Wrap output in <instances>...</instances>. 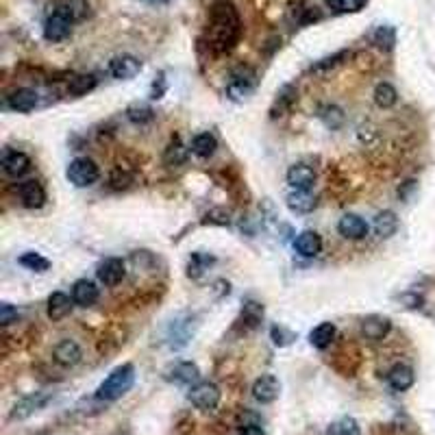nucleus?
<instances>
[{
  "mask_svg": "<svg viewBox=\"0 0 435 435\" xmlns=\"http://www.w3.org/2000/svg\"><path fill=\"white\" fill-rule=\"evenodd\" d=\"M240 37V16L227 0H220L209 11V44L216 53H227Z\"/></svg>",
  "mask_w": 435,
  "mask_h": 435,
  "instance_id": "obj_1",
  "label": "nucleus"
},
{
  "mask_svg": "<svg viewBox=\"0 0 435 435\" xmlns=\"http://www.w3.org/2000/svg\"><path fill=\"white\" fill-rule=\"evenodd\" d=\"M133 383H135V368L131 364H124V366L116 368L101 385H98L96 401L114 403V401L122 399V396L133 388Z\"/></svg>",
  "mask_w": 435,
  "mask_h": 435,
  "instance_id": "obj_2",
  "label": "nucleus"
},
{
  "mask_svg": "<svg viewBox=\"0 0 435 435\" xmlns=\"http://www.w3.org/2000/svg\"><path fill=\"white\" fill-rule=\"evenodd\" d=\"M72 22H74V9L70 5H61L57 7L48 20L44 22V37L48 42H61L66 40L72 31Z\"/></svg>",
  "mask_w": 435,
  "mask_h": 435,
  "instance_id": "obj_3",
  "label": "nucleus"
},
{
  "mask_svg": "<svg viewBox=\"0 0 435 435\" xmlns=\"http://www.w3.org/2000/svg\"><path fill=\"white\" fill-rule=\"evenodd\" d=\"M66 177L72 185H77V188H90V185H94L98 181V177H101V170H98V166L92 159L77 157L70 161Z\"/></svg>",
  "mask_w": 435,
  "mask_h": 435,
  "instance_id": "obj_4",
  "label": "nucleus"
},
{
  "mask_svg": "<svg viewBox=\"0 0 435 435\" xmlns=\"http://www.w3.org/2000/svg\"><path fill=\"white\" fill-rule=\"evenodd\" d=\"M188 399L196 409H201V412H214V409L220 405V388L216 383L198 381L196 385L190 388Z\"/></svg>",
  "mask_w": 435,
  "mask_h": 435,
  "instance_id": "obj_5",
  "label": "nucleus"
},
{
  "mask_svg": "<svg viewBox=\"0 0 435 435\" xmlns=\"http://www.w3.org/2000/svg\"><path fill=\"white\" fill-rule=\"evenodd\" d=\"M53 401V392H33L22 396V399L11 409V420H27L33 414H37L40 409H44L48 403Z\"/></svg>",
  "mask_w": 435,
  "mask_h": 435,
  "instance_id": "obj_6",
  "label": "nucleus"
},
{
  "mask_svg": "<svg viewBox=\"0 0 435 435\" xmlns=\"http://www.w3.org/2000/svg\"><path fill=\"white\" fill-rule=\"evenodd\" d=\"M255 85H257L255 72L248 70V68H242V70H238L231 77L227 92H229V96L233 98V101H242V98H246L248 94L255 90Z\"/></svg>",
  "mask_w": 435,
  "mask_h": 435,
  "instance_id": "obj_7",
  "label": "nucleus"
},
{
  "mask_svg": "<svg viewBox=\"0 0 435 435\" xmlns=\"http://www.w3.org/2000/svg\"><path fill=\"white\" fill-rule=\"evenodd\" d=\"M253 399L261 405H270L275 403L279 399L281 394V383L275 375H264L259 377L255 383H253Z\"/></svg>",
  "mask_w": 435,
  "mask_h": 435,
  "instance_id": "obj_8",
  "label": "nucleus"
},
{
  "mask_svg": "<svg viewBox=\"0 0 435 435\" xmlns=\"http://www.w3.org/2000/svg\"><path fill=\"white\" fill-rule=\"evenodd\" d=\"M140 70H142L140 59H135L133 55H120L109 61V74L118 81H129L138 77Z\"/></svg>",
  "mask_w": 435,
  "mask_h": 435,
  "instance_id": "obj_9",
  "label": "nucleus"
},
{
  "mask_svg": "<svg viewBox=\"0 0 435 435\" xmlns=\"http://www.w3.org/2000/svg\"><path fill=\"white\" fill-rule=\"evenodd\" d=\"M96 275H98V281H101L103 285H107V288H116V285L124 279V275H127V268H124L122 259L109 257V259L103 261L101 266H98Z\"/></svg>",
  "mask_w": 435,
  "mask_h": 435,
  "instance_id": "obj_10",
  "label": "nucleus"
},
{
  "mask_svg": "<svg viewBox=\"0 0 435 435\" xmlns=\"http://www.w3.org/2000/svg\"><path fill=\"white\" fill-rule=\"evenodd\" d=\"M285 179H288L292 190H296V192H309V190L314 188V183H316V172H314V168H309L305 164H296V166H292L288 170Z\"/></svg>",
  "mask_w": 435,
  "mask_h": 435,
  "instance_id": "obj_11",
  "label": "nucleus"
},
{
  "mask_svg": "<svg viewBox=\"0 0 435 435\" xmlns=\"http://www.w3.org/2000/svg\"><path fill=\"white\" fill-rule=\"evenodd\" d=\"M368 222L357 214H346L338 222V231L344 240H364L368 235Z\"/></svg>",
  "mask_w": 435,
  "mask_h": 435,
  "instance_id": "obj_12",
  "label": "nucleus"
},
{
  "mask_svg": "<svg viewBox=\"0 0 435 435\" xmlns=\"http://www.w3.org/2000/svg\"><path fill=\"white\" fill-rule=\"evenodd\" d=\"M40 103V96H37L35 90H29V87H20V90L11 92L7 96V107L11 111H18V114H29Z\"/></svg>",
  "mask_w": 435,
  "mask_h": 435,
  "instance_id": "obj_13",
  "label": "nucleus"
},
{
  "mask_svg": "<svg viewBox=\"0 0 435 435\" xmlns=\"http://www.w3.org/2000/svg\"><path fill=\"white\" fill-rule=\"evenodd\" d=\"M20 201L27 209H40L46 203V190L42 188L40 181H24L18 188Z\"/></svg>",
  "mask_w": 435,
  "mask_h": 435,
  "instance_id": "obj_14",
  "label": "nucleus"
},
{
  "mask_svg": "<svg viewBox=\"0 0 435 435\" xmlns=\"http://www.w3.org/2000/svg\"><path fill=\"white\" fill-rule=\"evenodd\" d=\"M53 357H55V362L59 366H77L81 362V357H83V351H81V346L74 342V340H64V342H59L55 346V351H53Z\"/></svg>",
  "mask_w": 435,
  "mask_h": 435,
  "instance_id": "obj_15",
  "label": "nucleus"
},
{
  "mask_svg": "<svg viewBox=\"0 0 435 435\" xmlns=\"http://www.w3.org/2000/svg\"><path fill=\"white\" fill-rule=\"evenodd\" d=\"M388 385L394 390V392H407L409 388H412L414 385V381H416V375H414V370L409 368V366H405V364H396V366H392L390 368V372H388Z\"/></svg>",
  "mask_w": 435,
  "mask_h": 435,
  "instance_id": "obj_16",
  "label": "nucleus"
},
{
  "mask_svg": "<svg viewBox=\"0 0 435 435\" xmlns=\"http://www.w3.org/2000/svg\"><path fill=\"white\" fill-rule=\"evenodd\" d=\"M390 329H392V322L383 316H368V318L362 320V335L366 340H372V342L383 340L385 335L390 333Z\"/></svg>",
  "mask_w": 435,
  "mask_h": 435,
  "instance_id": "obj_17",
  "label": "nucleus"
},
{
  "mask_svg": "<svg viewBox=\"0 0 435 435\" xmlns=\"http://www.w3.org/2000/svg\"><path fill=\"white\" fill-rule=\"evenodd\" d=\"M294 248L301 257H316L322 251V238L316 231H303L296 235Z\"/></svg>",
  "mask_w": 435,
  "mask_h": 435,
  "instance_id": "obj_18",
  "label": "nucleus"
},
{
  "mask_svg": "<svg viewBox=\"0 0 435 435\" xmlns=\"http://www.w3.org/2000/svg\"><path fill=\"white\" fill-rule=\"evenodd\" d=\"M3 170L9 174V177L18 179L31 170V159L20 151H7L3 157Z\"/></svg>",
  "mask_w": 435,
  "mask_h": 435,
  "instance_id": "obj_19",
  "label": "nucleus"
},
{
  "mask_svg": "<svg viewBox=\"0 0 435 435\" xmlns=\"http://www.w3.org/2000/svg\"><path fill=\"white\" fill-rule=\"evenodd\" d=\"M72 303H74V298H70L68 294L64 292H53L51 298H48V307H46V312H48V318L51 320H64L70 312H72Z\"/></svg>",
  "mask_w": 435,
  "mask_h": 435,
  "instance_id": "obj_20",
  "label": "nucleus"
},
{
  "mask_svg": "<svg viewBox=\"0 0 435 435\" xmlns=\"http://www.w3.org/2000/svg\"><path fill=\"white\" fill-rule=\"evenodd\" d=\"M168 379L179 385H190L192 388V385H196L198 379H201V370H198V366L192 362H181L170 370Z\"/></svg>",
  "mask_w": 435,
  "mask_h": 435,
  "instance_id": "obj_21",
  "label": "nucleus"
},
{
  "mask_svg": "<svg viewBox=\"0 0 435 435\" xmlns=\"http://www.w3.org/2000/svg\"><path fill=\"white\" fill-rule=\"evenodd\" d=\"M72 298H74V303L81 305V307H92L98 301L96 283L87 281V279H79L72 285Z\"/></svg>",
  "mask_w": 435,
  "mask_h": 435,
  "instance_id": "obj_22",
  "label": "nucleus"
},
{
  "mask_svg": "<svg viewBox=\"0 0 435 435\" xmlns=\"http://www.w3.org/2000/svg\"><path fill=\"white\" fill-rule=\"evenodd\" d=\"M372 229H375V233L379 235L381 240H388L392 238V235L399 231V218H396L394 211L385 209V211H379L375 222H372Z\"/></svg>",
  "mask_w": 435,
  "mask_h": 435,
  "instance_id": "obj_23",
  "label": "nucleus"
},
{
  "mask_svg": "<svg viewBox=\"0 0 435 435\" xmlns=\"http://www.w3.org/2000/svg\"><path fill=\"white\" fill-rule=\"evenodd\" d=\"M333 340H335V325H331V322H322V325H318L309 333V344L318 348V351H325L327 346H331Z\"/></svg>",
  "mask_w": 435,
  "mask_h": 435,
  "instance_id": "obj_24",
  "label": "nucleus"
},
{
  "mask_svg": "<svg viewBox=\"0 0 435 435\" xmlns=\"http://www.w3.org/2000/svg\"><path fill=\"white\" fill-rule=\"evenodd\" d=\"M285 203H288L290 211H294V214H309V211L316 209V198L309 192L294 190L288 198H285Z\"/></svg>",
  "mask_w": 435,
  "mask_h": 435,
  "instance_id": "obj_25",
  "label": "nucleus"
},
{
  "mask_svg": "<svg viewBox=\"0 0 435 435\" xmlns=\"http://www.w3.org/2000/svg\"><path fill=\"white\" fill-rule=\"evenodd\" d=\"M216 148H218V140L211 133H201V135H196V138L192 140V153L196 157L209 159L211 155L216 153Z\"/></svg>",
  "mask_w": 435,
  "mask_h": 435,
  "instance_id": "obj_26",
  "label": "nucleus"
},
{
  "mask_svg": "<svg viewBox=\"0 0 435 435\" xmlns=\"http://www.w3.org/2000/svg\"><path fill=\"white\" fill-rule=\"evenodd\" d=\"M192 333H190V322H181L174 320L170 325V335H168V344L170 348H183L185 344L190 342Z\"/></svg>",
  "mask_w": 435,
  "mask_h": 435,
  "instance_id": "obj_27",
  "label": "nucleus"
},
{
  "mask_svg": "<svg viewBox=\"0 0 435 435\" xmlns=\"http://www.w3.org/2000/svg\"><path fill=\"white\" fill-rule=\"evenodd\" d=\"M94 87H96V77H94V74H79V77H74L68 83V92L72 96H85V94H90Z\"/></svg>",
  "mask_w": 435,
  "mask_h": 435,
  "instance_id": "obj_28",
  "label": "nucleus"
},
{
  "mask_svg": "<svg viewBox=\"0 0 435 435\" xmlns=\"http://www.w3.org/2000/svg\"><path fill=\"white\" fill-rule=\"evenodd\" d=\"M329 435H362V427L359 422L351 416H344L340 420H335L329 427Z\"/></svg>",
  "mask_w": 435,
  "mask_h": 435,
  "instance_id": "obj_29",
  "label": "nucleus"
},
{
  "mask_svg": "<svg viewBox=\"0 0 435 435\" xmlns=\"http://www.w3.org/2000/svg\"><path fill=\"white\" fill-rule=\"evenodd\" d=\"M396 101H399V94H396V90L390 85V83H379L377 90H375V103L377 107L381 109H390L396 105Z\"/></svg>",
  "mask_w": 435,
  "mask_h": 435,
  "instance_id": "obj_30",
  "label": "nucleus"
},
{
  "mask_svg": "<svg viewBox=\"0 0 435 435\" xmlns=\"http://www.w3.org/2000/svg\"><path fill=\"white\" fill-rule=\"evenodd\" d=\"M18 261H20V266L29 268L33 272H46L48 268H51V261H48L46 257H42L40 253H24Z\"/></svg>",
  "mask_w": 435,
  "mask_h": 435,
  "instance_id": "obj_31",
  "label": "nucleus"
},
{
  "mask_svg": "<svg viewBox=\"0 0 435 435\" xmlns=\"http://www.w3.org/2000/svg\"><path fill=\"white\" fill-rule=\"evenodd\" d=\"M209 264H214V257L203 255V253H194L192 259H190V266H188V275L198 279L209 268Z\"/></svg>",
  "mask_w": 435,
  "mask_h": 435,
  "instance_id": "obj_32",
  "label": "nucleus"
},
{
  "mask_svg": "<svg viewBox=\"0 0 435 435\" xmlns=\"http://www.w3.org/2000/svg\"><path fill=\"white\" fill-rule=\"evenodd\" d=\"M188 159V153H185V148L179 140L170 142V146L166 148V155H164V161L168 166H179L183 164V161Z\"/></svg>",
  "mask_w": 435,
  "mask_h": 435,
  "instance_id": "obj_33",
  "label": "nucleus"
},
{
  "mask_svg": "<svg viewBox=\"0 0 435 435\" xmlns=\"http://www.w3.org/2000/svg\"><path fill=\"white\" fill-rule=\"evenodd\" d=\"M327 3L335 14H355V11L364 9L366 0H327Z\"/></svg>",
  "mask_w": 435,
  "mask_h": 435,
  "instance_id": "obj_34",
  "label": "nucleus"
},
{
  "mask_svg": "<svg viewBox=\"0 0 435 435\" xmlns=\"http://www.w3.org/2000/svg\"><path fill=\"white\" fill-rule=\"evenodd\" d=\"M372 40H375V44L379 48H388V51H390V48L396 44V33H394L392 27H379L375 31V35H372Z\"/></svg>",
  "mask_w": 435,
  "mask_h": 435,
  "instance_id": "obj_35",
  "label": "nucleus"
},
{
  "mask_svg": "<svg viewBox=\"0 0 435 435\" xmlns=\"http://www.w3.org/2000/svg\"><path fill=\"white\" fill-rule=\"evenodd\" d=\"M18 318H20V312L14 305H9V303L0 305V325L9 327V325H14V322H18Z\"/></svg>",
  "mask_w": 435,
  "mask_h": 435,
  "instance_id": "obj_36",
  "label": "nucleus"
},
{
  "mask_svg": "<svg viewBox=\"0 0 435 435\" xmlns=\"http://www.w3.org/2000/svg\"><path fill=\"white\" fill-rule=\"evenodd\" d=\"M127 116H129V120H133V122L144 124V122H151V120H153V109H148V107H131V109L127 111Z\"/></svg>",
  "mask_w": 435,
  "mask_h": 435,
  "instance_id": "obj_37",
  "label": "nucleus"
},
{
  "mask_svg": "<svg viewBox=\"0 0 435 435\" xmlns=\"http://www.w3.org/2000/svg\"><path fill=\"white\" fill-rule=\"evenodd\" d=\"M346 57V53H340V55H335V57H331V59H322L318 66H314L312 70H325V68H333V66H338L340 64V59H344Z\"/></svg>",
  "mask_w": 435,
  "mask_h": 435,
  "instance_id": "obj_38",
  "label": "nucleus"
},
{
  "mask_svg": "<svg viewBox=\"0 0 435 435\" xmlns=\"http://www.w3.org/2000/svg\"><path fill=\"white\" fill-rule=\"evenodd\" d=\"M238 435H266V431L261 429L259 425H244Z\"/></svg>",
  "mask_w": 435,
  "mask_h": 435,
  "instance_id": "obj_39",
  "label": "nucleus"
},
{
  "mask_svg": "<svg viewBox=\"0 0 435 435\" xmlns=\"http://www.w3.org/2000/svg\"><path fill=\"white\" fill-rule=\"evenodd\" d=\"M148 3H151V5H164V3H168V0H148Z\"/></svg>",
  "mask_w": 435,
  "mask_h": 435,
  "instance_id": "obj_40",
  "label": "nucleus"
}]
</instances>
